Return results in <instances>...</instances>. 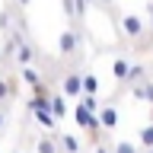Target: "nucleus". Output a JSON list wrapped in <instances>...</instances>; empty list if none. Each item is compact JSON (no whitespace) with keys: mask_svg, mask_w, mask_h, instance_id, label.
<instances>
[{"mask_svg":"<svg viewBox=\"0 0 153 153\" xmlns=\"http://www.w3.org/2000/svg\"><path fill=\"white\" fill-rule=\"evenodd\" d=\"M0 61H3V54H0Z\"/></svg>","mask_w":153,"mask_h":153,"instance_id":"c85d7f7f","label":"nucleus"},{"mask_svg":"<svg viewBox=\"0 0 153 153\" xmlns=\"http://www.w3.org/2000/svg\"><path fill=\"white\" fill-rule=\"evenodd\" d=\"M13 61H16L19 67H32V64H35V45L22 38V42H19V48H16V57H13Z\"/></svg>","mask_w":153,"mask_h":153,"instance_id":"423d86ee","label":"nucleus"},{"mask_svg":"<svg viewBox=\"0 0 153 153\" xmlns=\"http://www.w3.org/2000/svg\"><path fill=\"white\" fill-rule=\"evenodd\" d=\"M74 121H76V128H83V131H89V128L96 124V115H93V112H86L83 105L76 102V105H74Z\"/></svg>","mask_w":153,"mask_h":153,"instance_id":"9b49d317","label":"nucleus"},{"mask_svg":"<svg viewBox=\"0 0 153 153\" xmlns=\"http://www.w3.org/2000/svg\"><path fill=\"white\" fill-rule=\"evenodd\" d=\"M61 13L67 19H76V0H61Z\"/></svg>","mask_w":153,"mask_h":153,"instance_id":"aec40b11","label":"nucleus"},{"mask_svg":"<svg viewBox=\"0 0 153 153\" xmlns=\"http://www.w3.org/2000/svg\"><path fill=\"white\" fill-rule=\"evenodd\" d=\"M57 143H61V153H80L83 150L80 137H74V134H67V131H57Z\"/></svg>","mask_w":153,"mask_h":153,"instance_id":"6e6552de","label":"nucleus"},{"mask_svg":"<svg viewBox=\"0 0 153 153\" xmlns=\"http://www.w3.org/2000/svg\"><path fill=\"white\" fill-rule=\"evenodd\" d=\"M147 153H153V150H147Z\"/></svg>","mask_w":153,"mask_h":153,"instance_id":"c756f323","label":"nucleus"},{"mask_svg":"<svg viewBox=\"0 0 153 153\" xmlns=\"http://www.w3.org/2000/svg\"><path fill=\"white\" fill-rule=\"evenodd\" d=\"M150 32H153V16H150Z\"/></svg>","mask_w":153,"mask_h":153,"instance_id":"cd10ccee","label":"nucleus"},{"mask_svg":"<svg viewBox=\"0 0 153 153\" xmlns=\"http://www.w3.org/2000/svg\"><path fill=\"white\" fill-rule=\"evenodd\" d=\"M83 3H89V7H99V0H83Z\"/></svg>","mask_w":153,"mask_h":153,"instance_id":"bb28decb","label":"nucleus"},{"mask_svg":"<svg viewBox=\"0 0 153 153\" xmlns=\"http://www.w3.org/2000/svg\"><path fill=\"white\" fill-rule=\"evenodd\" d=\"M83 96H99V76H96L93 70L83 74Z\"/></svg>","mask_w":153,"mask_h":153,"instance_id":"dca6fc26","label":"nucleus"},{"mask_svg":"<svg viewBox=\"0 0 153 153\" xmlns=\"http://www.w3.org/2000/svg\"><path fill=\"white\" fill-rule=\"evenodd\" d=\"M137 143L143 147V153L153 150V124H143V128H137Z\"/></svg>","mask_w":153,"mask_h":153,"instance_id":"2eb2a0df","label":"nucleus"},{"mask_svg":"<svg viewBox=\"0 0 153 153\" xmlns=\"http://www.w3.org/2000/svg\"><path fill=\"white\" fill-rule=\"evenodd\" d=\"M76 48H80V35H76L70 26L61 29V35H57V51H61V57H74Z\"/></svg>","mask_w":153,"mask_h":153,"instance_id":"7ed1b4c3","label":"nucleus"},{"mask_svg":"<svg viewBox=\"0 0 153 153\" xmlns=\"http://www.w3.org/2000/svg\"><path fill=\"white\" fill-rule=\"evenodd\" d=\"M112 153H143V150H140L134 140H118V143L112 147Z\"/></svg>","mask_w":153,"mask_h":153,"instance_id":"a211bd4d","label":"nucleus"},{"mask_svg":"<svg viewBox=\"0 0 153 153\" xmlns=\"http://www.w3.org/2000/svg\"><path fill=\"white\" fill-rule=\"evenodd\" d=\"M131 96H134V99H143V102H153V80L131 86Z\"/></svg>","mask_w":153,"mask_h":153,"instance_id":"ddd939ff","label":"nucleus"},{"mask_svg":"<svg viewBox=\"0 0 153 153\" xmlns=\"http://www.w3.org/2000/svg\"><path fill=\"white\" fill-rule=\"evenodd\" d=\"M19 76H22V83H26V86H32V89H38V86L45 83V76L38 74L35 67H19Z\"/></svg>","mask_w":153,"mask_h":153,"instance_id":"f8f14e48","label":"nucleus"},{"mask_svg":"<svg viewBox=\"0 0 153 153\" xmlns=\"http://www.w3.org/2000/svg\"><path fill=\"white\" fill-rule=\"evenodd\" d=\"M93 153H112V147H105V143H99V147H93Z\"/></svg>","mask_w":153,"mask_h":153,"instance_id":"b1692460","label":"nucleus"},{"mask_svg":"<svg viewBox=\"0 0 153 153\" xmlns=\"http://www.w3.org/2000/svg\"><path fill=\"white\" fill-rule=\"evenodd\" d=\"M32 118H35L38 124H42V128H45L48 134H57V118H54V112H51V105H45V108H35V112H32Z\"/></svg>","mask_w":153,"mask_h":153,"instance_id":"39448f33","label":"nucleus"},{"mask_svg":"<svg viewBox=\"0 0 153 153\" xmlns=\"http://www.w3.org/2000/svg\"><path fill=\"white\" fill-rule=\"evenodd\" d=\"M137 83H147V70H143V64H134L131 67V76H128V86H137Z\"/></svg>","mask_w":153,"mask_h":153,"instance_id":"f3484780","label":"nucleus"},{"mask_svg":"<svg viewBox=\"0 0 153 153\" xmlns=\"http://www.w3.org/2000/svg\"><path fill=\"white\" fill-rule=\"evenodd\" d=\"M16 3H19V7H22V10H26V7H29V3H32V0H16Z\"/></svg>","mask_w":153,"mask_h":153,"instance_id":"a878e982","label":"nucleus"},{"mask_svg":"<svg viewBox=\"0 0 153 153\" xmlns=\"http://www.w3.org/2000/svg\"><path fill=\"white\" fill-rule=\"evenodd\" d=\"M61 93L67 96V99H83V74L80 70H67L64 76H61Z\"/></svg>","mask_w":153,"mask_h":153,"instance_id":"f03ea898","label":"nucleus"},{"mask_svg":"<svg viewBox=\"0 0 153 153\" xmlns=\"http://www.w3.org/2000/svg\"><path fill=\"white\" fill-rule=\"evenodd\" d=\"M118 29H121V35H124V38L137 42V38H143V35H147L150 22H147L140 13H124V16H118Z\"/></svg>","mask_w":153,"mask_h":153,"instance_id":"f257e3e1","label":"nucleus"},{"mask_svg":"<svg viewBox=\"0 0 153 153\" xmlns=\"http://www.w3.org/2000/svg\"><path fill=\"white\" fill-rule=\"evenodd\" d=\"M35 153H61L57 134H42V137L35 140Z\"/></svg>","mask_w":153,"mask_h":153,"instance_id":"1a4fd4ad","label":"nucleus"},{"mask_svg":"<svg viewBox=\"0 0 153 153\" xmlns=\"http://www.w3.org/2000/svg\"><path fill=\"white\" fill-rule=\"evenodd\" d=\"M80 105H83L86 112H93V115H99V108H102L105 102H99V99H96V96H83V99H80Z\"/></svg>","mask_w":153,"mask_h":153,"instance_id":"6ab92c4d","label":"nucleus"},{"mask_svg":"<svg viewBox=\"0 0 153 153\" xmlns=\"http://www.w3.org/2000/svg\"><path fill=\"white\" fill-rule=\"evenodd\" d=\"M3 124H7V112L0 108V131H3Z\"/></svg>","mask_w":153,"mask_h":153,"instance_id":"393cba45","label":"nucleus"},{"mask_svg":"<svg viewBox=\"0 0 153 153\" xmlns=\"http://www.w3.org/2000/svg\"><path fill=\"white\" fill-rule=\"evenodd\" d=\"M99 124H102V131L118 128V108H115V102H105L102 108H99Z\"/></svg>","mask_w":153,"mask_h":153,"instance_id":"0eeeda50","label":"nucleus"},{"mask_svg":"<svg viewBox=\"0 0 153 153\" xmlns=\"http://www.w3.org/2000/svg\"><path fill=\"white\" fill-rule=\"evenodd\" d=\"M7 22H10V10H0V29H3V32H7Z\"/></svg>","mask_w":153,"mask_h":153,"instance_id":"4be33fe9","label":"nucleus"},{"mask_svg":"<svg viewBox=\"0 0 153 153\" xmlns=\"http://www.w3.org/2000/svg\"><path fill=\"white\" fill-rule=\"evenodd\" d=\"M10 99H13V86H10V76L0 74V108L7 112L10 108Z\"/></svg>","mask_w":153,"mask_h":153,"instance_id":"4468645a","label":"nucleus"},{"mask_svg":"<svg viewBox=\"0 0 153 153\" xmlns=\"http://www.w3.org/2000/svg\"><path fill=\"white\" fill-rule=\"evenodd\" d=\"M51 112H54L57 121H64V118H67L70 105H67V96H64V93H51Z\"/></svg>","mask_w":153,"mask_h":153,"instance_id":"9d476101","label":"nucleus"},{"mask_svg":"<svg viewBox=\"0 0 153 153\" xmlns=\"http://www.w3.org/2000/svg\"><path fill=\"white\" fill-rule=\"evenodd\" d=\"M131 61H128V57H124V54H118V57H115V61H112V76H115V83H118V93H121V89H124V86H128V76H131Z\"/></svg>","mask_w":153,"mask_h":153,"instance_id":"20e7f679","label":"nucleus"},{"mask_svg":"<svg viewBox=\"0 0 153 153\" xmlns=\"http://www.w3.org/2000/svg\"><path fill=\"white\" fill-rule=\"evenodd\" d=\"M112 3H115V0H99V7L108 10V13H112ZM112 16H115V13H112ZM115 22H118V16H115Z\"/></svg>","mask_w":153,"mask_h":153,"instance_id":"5701e85b","label":"nucleus"},{"mask_svg":"<svg viewBox=\"0 0 153 153\" xmlns=\"http://www.w3.org/2000/svg\"><path fill=\"white\" fill-rule=\"evenodd\" d=\"M86 7H89V3H83V0H76V19H80V22H83V16H86Z\"/></svg>","mask_w":153,"mask_h":153,"instance_id":"412c9836","label":"nucleus"}]
</instances>
